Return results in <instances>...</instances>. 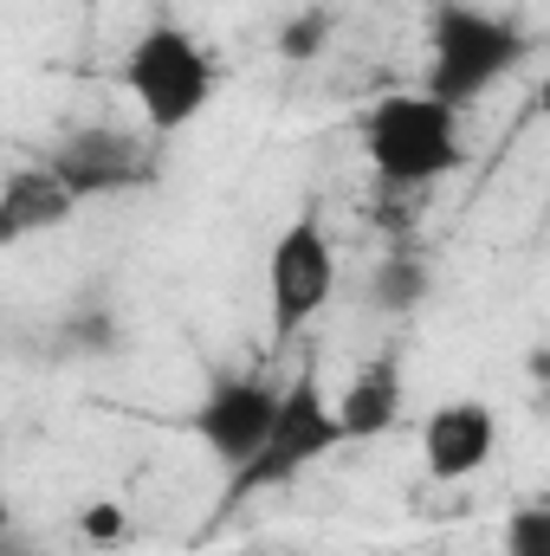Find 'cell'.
<instances>
[{
  "mask_svg": "<svg viewBox=\"0 0 550 556\" xmlns=\"http://www.w3.org/2000/svg\"><path fill=\"white\" fill-rule=\"evenodd\" d=\"M78 201H104V194H130V188H149L155 181V155L149 142L130 137V130H111V124H91V130H72V137L52 149L46 162Z\"/></svg>",
  "mask_w": 550,
  "mask_h": 556,
  "instance_id": "cell-7",
  "label": "cell"
},
{
  "mask_svg": "<svg viewBox=\"0 0 550 556\" xmlns=\"http://www.w3.org/2000/svg\"><path fill=\"white\" fill-rule=\"evenodd\" d=\"M72 343H85V350H111V317H85V324H72Z\"/></svg>",
  "mask_w": 550,
  "mask_h": 556,
  "instance_id": "cell-15",
  "label": "cell"
},
{
  "mask_svg": "<svg viewBox=\"0 0 550 556\" xmlns=\"http://www.w3.org/2000/svg\"><path fill=\"white\" fill-rule=\"evenodd\" d=\"M78 214V194L52 175V168H13L0 188V240L20 247L33 233H52Z\"/></svg>",
  "mask_w": 550,
  "mask_h": 556,
  "instance_id": "cell-10",
  "label": "cell"
},
{
  "mask_svg": "<svg viewBox=\"0 0 550 556\" xmlns=\"http://www.w3.org/2000/svg\"><path fill=\"white\" fill-rule=\"evenodd\" d=\"M402 420V356L383 350L376 363H363L343 395H337V427H343V446H363V440H383L389 427Z\"/></svg>",
  "mask_w": 550,
  "mask_h": 556,
  "instance_id": "cell-9",
  "label": "cell"
},
{
  "mask_svg": "<svg viewBox=\"0 0 550 556\" xmlns=\"http://www.w3.org/2000/svg\"><path fill=\"white\" fill-rule=\"evenodd\" d=\"M337 298V247L311 214H298L285 233L273 240V260H266V304H273V343L285 350L311 317H324V304Z\"/></svg>",
  "mask_w": 550,
  "mask_h": 556,
  "instance_id": "cell-5",
  "label": "cell"
},
{
  "mask_svg": "<svg viewBox=\"0 0 550 556\" xmlns=\"http://www.w3.org/2000/svg\"><path fill=\"white\" fill-rule=\"evenodd\" d=\"M124 85H130V98H137L142 124H149L155 137H175V130H188V124L208 111L221 72H214V52H208L188 26L155 20L137 46H130V59H124Z\"/></svg>",
  "mask_w": 550,
  "mask_h": 556,
  "instance_id": "cell-3",
  "label": "cell"
},
{
  "mask_svg": "<svg viewBox=\"0 0 550 556\" xmlns=\"http://www.w3.org/2000/svg\"><path fill=\"white\" fill-rule=\"evenodd\" d=\"M492 446H499V415L486 402H473V395L447 402V408H434V415L421 420V466L440 485H460V479L486 472Z\"/></svg>",
  "mask_w": 550,
  "mask_h": 556,
  "instance_id": "cell-8",
  "label": "cell"
},
{
  "mask_svg": "<svg viewBox=\"0 0 550 556\" xmlns=\"http://www.w3.org/2000/svg\"><path fill=\"white\" fill-rule=\"evenodd\" d=\"M324 46H330V13L324 7H304L278 26V59H291V65H311Z\"/></svg>",
  "mask_w": 550,
  "mask_h": 556,
  "instance_id": "cell-12",
  "label": "cell"
},
{
  "mask_svg": "<svg viewBox=\"0 0 550 556\" xmlns=\"http://www.w3.org/2000/svg\"><path fill=\"white\" fill-rule=\"evenodd\" d=\"M278 408H285V389H278V382H266V376H227V382H214V389L201 395L195 433H201V446H208L227 472H240V466L266 446Z\"/></svg>",
  "mask_w": 550,
  "mask_h": 556,
  "instance_id": "cell-6",
  "label": "cell"
},
{
  "mask_svg": "<svg viewBox=\"0 0 550 556\" xmlns=\"http://www.w3.org/2000/svg\"><path fill=\"white\" fill-rule=\"evenodd\" d=\"M363 155L383 181V194H414L447 181L466 162L460 142V111L440 104L434 91H396L363 111Z\"/></svg>",
  "mask_w": 550,
  "mask_h": 556,
  "instance_id": "cell-2",
  "label": "cell"
},
{
  "mask_svg": "<svg viewBox=\"0 0 550 556\" xmlns=\"http://www.w3.org/2000/svg\"><path fill=\"white\" fill-rule=\"evenodd\" d=\"M538 117H545V130H550V72H545V85H538Z\"/></svg>",
  "mask_w": 550,
  "mask_h": 556,
  "instance_id": "cell-16",
  "label": "cell"
},
{
  "mask_svg": "<svg viewBox=\"0 0 550 556\" xmlns=\"http://www.w3.org/2000/svg\"><path fill=\"white\" fill-rule=\"evenodd\" d=\"M337 446H343L337 402L324 395L317 369H298V376L285 382V408H278L266 446H260L240 472H227V479H234V485H227V511H234V505H247L253 492H278V485H291L304 466H317V459H324V453H337Z\"/></svg>",
  "mask_w": 550,
  "mask_h": 556,
  "instance_id": "cell-4",
  "label": "cell"
},
{
  "mask_svg": "<svg viewBox=\"0 0 550 556\" xmlns=\"http://www.w3.org/2000/svg\"><path fill=\"white\" fill-rule=\"evenodd\" d=\"M78 531H85L91 544H124V511H117V505H91V511L78 518Z\"/></svg>",
  "mask_w": 550,
  "mask_h": 556,
  "instance_id": "cell-14",
  "label": "cell"
},
{
  "mask_svg": "<svg viewBox=\"0 0 550 556\" xmlns=\"http://www.w3.org/2000/svg\"><path fill=\"white\" fill-rule=\"evenodd\" d=\"M505 556H550V505H525L505 518Z\"/></svg>",
  "mask_w": 550,
  "mask_h": 556,
  "instance_id": "cell-13",
  "label": "cell"
},
{
  "mask_svg": "<svg viewBox=\"0 0 550 556\" xmlns=\"http://www.w3.org/2000/svg\"><path fill=\"white\" fill-rule=\"evenodd\" d=\"M427 266L414 260V253H396V260H383L376 278H370V304L383 311V317H414L421 304H427Z\"/></svg>",
  "mask_w": 550,
  "mask_h": 556,
  "instance_id": "cell-11",
  "label": "cell"
},
{
  "mask_svg": "<svg viewBox=\"0 0 550 556\" xmlns=\"http://www.w3.org/2000/svg\"><path fill=\"white\" fill-rule=\"evenodd\" d=\"M532 59V33L512 13L473 7V0H434L427 7V85L440 104L466 111L492 98L518 65Z\"/></svg>",
  "mask_w": 550,
  "mask_h": 556,
  "instance_id": "cell-1",
  "label": "cell"
}]
</instances>
